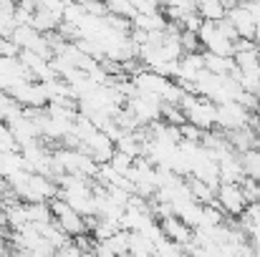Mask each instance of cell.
Here are the masks:
<instances>
[{
    "label": "cell",
    "instance_id": "1",
    "mask_svg": "<svg viewBox=\"0 0 260 257\" xmlns=\"http://www.w3.org/2000/svg\"><path fill=\"white\" fill-rule=\"evenodd\" d=\"M215 202L228 217H240L248 209V199L243 194V187L230 184V181H220V187L215 192Z\"/></svg>",
    "mask_w": 260,
    "mask_h": 257
},
{
    "label": "cell",
    "instance_id": "2",
    "mask_svg": "<svg viewBox=\"0 0 260 257\" xmlns=\"http://www.w3.org/2000/svg\"><path fill=\"white\" fill-rule=\"evenodd\" d=\"M250 114L245 106H240L238 101H228V103H217V126L220 131L230 134V131H238V129H245L250 126Z\"/></svg>",
    "mask_w": 260,
    "mask_h": 257
},
{
    "label": "cell",
    "instance_id": "3",
    "mask_svg": "<svg viewBox=\"0 0 260 257\" xmlns=\"http://www.w3.org/2000/svg\"><path fill=\"white\" fill-rule=\"evenodd\" d=\"M228 20L235 25L238 38L255 41V30H258V25H255V20H253V15H250V10H248L245 3H238L235 8H230V10H228Z\"/></svg>",
    "mask_w": 260,
    "mask_h": 257
},
{
    "label": "cell",
    "instance_id": "4",
    "mask_svg": "<svg viewBox=\"0 0 260 257\" xmlns=\"http://www.w3.org/2000/svg\"><path fill=\"white\" fill-rule=\"evenodd\" d=\"M61 23H63V10H53V8H46V5H41L30 18V25L38 33H53V30H58Z\"/></svg>",
    "mask_w": 260,
    "mask_h": 257
},
{
    "label": "cell",
    "instance_id": "5",
    "mask_svg": "<svg viewBox=\"0 0 260 257\" xmlns=\"http://www.w3.org/2000/svg\"><path fill=\"white\" fill-rule=\"evenodd\" d=\"M162 230H165V235L170 237V240H174V242H179V245H189L192 242V237H194V230L189 227V225H184L177 214H170V217H165L162 222Z\"/></svg>",
    "mask_w": 260,
    "mask_h": 257
},
{
    "label": "cell",
    "instance_id": "6",
    "mask_svg": "<svg viewBox=\"0 0 260 257\" xmlns=\"http://www.w3.org/2000/svg\"><path fill=\"white\" fill-rule=\"evenodd\" d=\"M228 139H230V146H233L238 154H245V152L258 149L260 146V134L255 131V129H250V126L238 129V131H230Z\"/></svg>",
    "mask_w": 260,
    "mask_h": 257
},
{
    "label": "cell",
    "instance_id": "7",
    "mask_svg": "<svg viewBox=\"0 0 260 257\" xmlns=\"http://www.w3.org/2000/svg\"><path fill=\"white\" fill-rule=\"evenodd\" d=\"M202 58H205V71L215 74V76H230L238 63L233 56H217V53H210V51H202Z\"/></svg>",
    "mask_w": 260,
    "mask_h": 257
},
{
    "label": "cell",
    "instance_id": "8",
    "mask_svg": "<svg viewBox=\"0 0 260 257\" xmlns=\"http://www.w3.org/2000/svg\"><path fill=\"white\" fill-rule=\"evenodd\" d=\"M187 187H189V194H192V199L194 202H200L202 207H207V204H215V187H210L207 181H202V179H197V176H187Z\"/></svg>",
    "mask_w": 260,
    "mask_h": 257
},
{
    "label": "cell",
    "instance_id": "9",
    "mask_svg": "<svg viewBox=\"0 0 260 257\" xmlns=\"http://www.w3.org/2000/svg\"><path fill=\"white\" fill-rule=\"evenodd\" d=\"M194 5H197V13L202 15V20L217 23V20L228 18V5L222 0H194Z\"/></svg>",
    "mask_w": 260,
    "mask_h": 257
},
{
    "label": "cell",
    "instance_id": "10",
    "mask_svg": "<svg viewBox=\"0 0 260 257\" xmlns=\"http://www.w3.org/2000/svg\"><path fill=\"white\" fill-rule=\"evenodd\" d=\"M25 204V214H28V222L36 225V222H51L53 219V212H51V204L48 202H23Z\"/></svg>",
    "mask_w": 260,
    "mask_h": 257
},
{
    "label": "cell",
    "instance_id": "11",
    "mask_svg": "<svg viewBox=\"0 0 260 257\" xmlns=\"http://www.w3.org/2000/svg\"><path fill=\"white\" fill-rule=\"evenodd\" d=\"M104 3H106V10L111 15H119L126 20H134V15H137V8L132 0H104Z\"/></svg>",
    "mask_w": 260,
    "mask_h": 257
},
{
    "label": "cell",
    "instance_id": "12",
    "mask_svg": "<svg viewBox=\"0 0 260 257\" xmlns=\"http://www.w3.org/2000/svg\"><path fill=\"white\" fill-rule=\"evenodd\" d=\"M162 121L170 124V126H184L187 124V114L177 103H162Z\"/></svg>",
    "mask_w": 260,
    "mask_h": 257
},
{
    "label": "cell",
    "instance_id": "13",
    "mask_svg": "<svg viewBox=\"0 0 260 257\" xmlns=\"http://www.w3.org/2000/svg\"><path fill=\"white\" fill-rule=\"evenodd\" d=\"M240 162H243V169H245V174L260 181V146H258V149L245 152V154H240Z\"/></svg>",
    "mask_w": 260,
    "mask_h": 257
},
{
    "label": "cell",
    "instance_id": "14",
    "mask_svg": "<svg viewBox=\"0 0 260 257\" xmlns=\"http://www.w3.org/2000/svg\"><path fill=\"white\" fill-rule=\"evenodd\" d=\"M157 255L159 257H184V245L170 240L167 235L162 240H157Z\"/></svg>",
    "mask_w": 260,
    "mask_h": 257
},
{
    "label": "cell",
    "instance_id": "15",
    "mask_svg": "<svg viewBox=\"0 0 260 257\" xmlns=\"http://www.w3.org/2000/svg\"><path fill=\"white\" fill-rule=\"evenodd\" d=\"M179 43L184 53H202V41L194 30H182L179 33Z\"/></svg>",
    "mask_w": 260,
    "mask_h": 257
},
{
    "label": "cell",
    "instance_id": "16",
    "mask_svg": "<svg viewBox=\"0 0 260 257\" xmlns=\"http://www.w3.org/2000/svg\"><path fill=\"white\" fill-rule=\"evenodd\" d=\"M134 162H137V159H134L132 154H126V152H119V149H116L109 164H111L114 169L119 171V174H124V176H126V174H129V169L134 167Z\"/></svg>",
    "mask_w": 260,
    "mask_h": 257
},
{
    "label": "cell",
    "instance_id": "17",
    "mask_svg": "<svg viewBox=\"0 0 260 257\" xmlns=\"http://www.w3.org/2000/svg\"><path fill=\"white\" fill-rule=\"evenodd\" d=\"M240 187H243V194H245L248 204H258V199H260V181L258 179L245 176V179L240 181Z\"/></svg>",
    "mask_w": 260,
    "mask_h": 257
},
{
    "label": "cell",
    "instance_id": "18",
    "mask_svg": "<svg viewBox=\"0 0 260 257\" xmlns=\"http://www.w3.org/2000/svg\"><path fill=\"white\" fill-rule=\"evenodd\" d=\"M20 51H23V48H20L13 38H0V56H3V58H18Z\"/></svg>",
    "mask_w": 260,
    "mask_h": 257
},
{
    "label": "cell",
    "instance_id": "19",
    "mask_svg": "<svg viewBox=\"0 0 260 257\" xmlns=\"http://www.w3.org/2000/svg\"><path fill=\"white\" fill-rule=\"evenodd\" d=\"M179 131H182V139H184V141H197V144H202V139H205V131L197 129V126H192V124L179 126Z\"/></svg>",
    "mask_w": 260,
    "mask_h": 257
},
{
    "label": "cell",
    "instance_id": "20",
    "mask_svg": "<svg viewBox=\"0 0 260 257\" xmlns=\"http://www.w3.org/2000/svg\"><path fill=\"white\" fill-rule=\"evenodd\" d=\"M15 10H18V0H0V13L15 15Z\"/></svg>",
    "mask_w": 260,
    "mask_h": 257
},
{
    "label": "cell",
    "instance_id": "21",
    "mask_svg": "<svg viewBox=\"0 0 260 257\" xmlns=\"http://www.w3.org/2000/svg\"><path fill=\"white\" fill-rule=\"evenodd\" d=\"M18 5H20L23 10H28V13H36L43 3H41V0H18Z\"/></svg>",
    "mask_w": 260,
    "mask_h": 257
},
{
    "label": "cell",
    "instance_id": "22",
    "mask_svg": "<svg viewBox=\"0 0 260 257\" xmlns=\"http://www.w3.org/2000/svg\"><path fill=\"white\" fill-rule=\"evenodd\" d=\"M222 3H225V5H228V10H230V8H235L240 0H222Z\"/></svg>",
    "mask_w": 260,
    "mask_h": 257
},
{
    "label": "cell",
    "instance_id": "23",
    "mask_svg": "<svg viewBox=\"0 0 260 257\" xmlns=\"http://www.w3.org/2000/svg\"><path fill=\"white\" fill-rule=\"evenodd\" d=\"M240 3H260V0H240Z\"/></svg>",
    "mask_w": 260,
    "mask_h": 257
},
{
    "label": "cell",
    "instance_id": "24",
    "mask_svg": "<svg viewBox=\"0 0 260 257\" xmlns=\"http://www.w3.org/2000/svg\"><path fill=\"white\" fill-rule=\"evenodd\" d=\"M132 3H134V8H137V3H139V0H132Z\"/></svg>",
    "mask_w": 260,
    "mask_h": 257
}]
</instances>
